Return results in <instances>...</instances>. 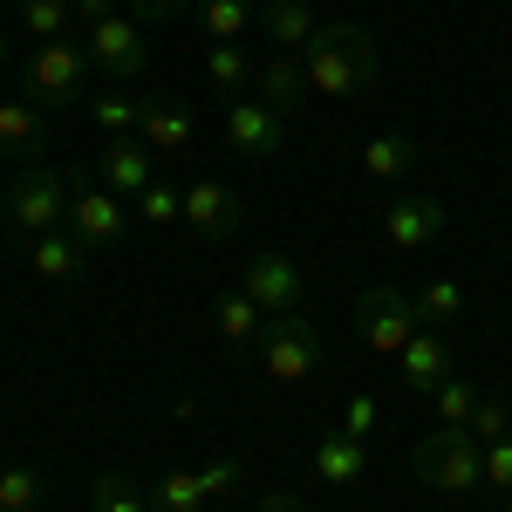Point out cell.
Masks as SVG:
<instances>
[{
	"label": "cell",
	"instance_id": "obj_22",
	"mask_svg": "<svg viewBox=\"0 0 512 512\" xmlns=\"http://www.w3.org/2000/svg\"><path fill=\"white\" fill-rule=\"evenodd\" d=\"M362 171H369V178H383V185H396V178H410V171H417V144H410L403 130H383V137H369V144H362Z\"/></svg>",
	"mask_w": 512,
	"mask_h": 512
},
{
	"label": "cell",
	"instance_id": "obj_38",
	"mask_svg": "<svg viewBox=\"0 0 512 512\" xmlns=\"http://www.w3.org/2000/svg\"><path fill=\"white\" fill-rule=\"evenodd\" d=\"M69 7H76V28H96V21L123 14V0H69Z\"/></svg>",
	"mask_w": 512,
	"mask_h": 512
},
{
	"label": "cell",
	"instance_id": "obj_33",
	"mask_svg": "<svg viewBox=\"0 0 512 512\" xmlns=\"http://www.w3.org/2000/svg\"><path fill=\"white\" fill-rule=\"evenodd\" d=\"M465 431H472L478 444H499V437L512 431V410L499 403V396H478V410H472V424H465Z\"/></svg>",
	"mask_w": 512,
	"mask_h": 512
},
{
	"label": "cell",
	"instance_id": "obj_6",
	"mask_svg": "<svg viewBox=\"0 0 512 512\" xmlns=\"http://www.w3.org/2000/svg\"><path fill=\"white\" fill-rule=\"evenodd\" d=\"M417 328H424V321H417V301H410L403 287H369V294L355 301V335H362V349L383 355V362H396Z\"/></svg>",
	"mask_w": 512,
	"mask_h": 512
},
{
	"label": "cell",
	"instance_id": "obj_3",
	"mask_svg": "<svg viewBox=\"0 0 512 512\" xmlns=\"http://www.w3.org/2000/svg\"><path fill=\"white\" fill-rule=\"evenodd\" d=\"M410 465H417V478H424L431 492H444V499L485 492V444H478L465 424H437V431L410 451Z\"/></svg>",
	"mask_w": 512,
	"mask_h": 512
},
{
	"label": "cell",
	"instance_id": "obj_20",
	"mask_svg": "<svg viewBox=\"0 0 512 512\" xmlns=\"http://www.w3.org/2000/svg\"><path fill=\"white\" fill-rule=\"evenodd\" d=\"M28 267H35L41 280H76L82 267H89V246H82L69 226H62V233H41V239H28Z\"/></svg>",
	"mask_w": 512,
	"mask_h": 512
},
{
	"label": "cell",
	"instance_id": "obj_5",
	"mask_svg": "<svg viewBox=\"0 0 512 512\" xmlns=\"http://www.w3.org/2000/svg\"><path fill=\"white\" fill-rule=\"evenodd\" d=\"M260 369H267L274 383H301V376H315V369H321V328H315L308 308H301V315H267Z\"/></svg>",
	"mask_w": 512,
	"mask_h": 512
},
{
	"label": "cell",
	"instance_id": "obj_34",
	"mask_svg": "<svg viewBox=\"0 0 512 512\" xmlns=\"http://www.w3.org/2000/svg\"><path fill=\"white\" fill-rule=\"evenodd\" d=\"M485 492L512 499V431L499 437V444H485Z\"/></svg>",
	"mask_w": 512,
	"mask_h": 512
},
{
	"label": "cell",
	"instance_id": "obj_8",
	"mask_svg": "<svg viewBox=\"0 0 512 512\" xmlns=\"http://www.w3.org/2000/svg\"><path fill=\"white\" fill-rule=\"evenodd\" d=\"M239 287H246L267 315H301V308H308V274H301L287 253H253V260L239 267Z\"/></svg>",
	"mask_w": 512,
	"mask_h": 512
},
{
	"label": "cell",
	"instance_id": "obj_17",
	"mask_svg": "<svg viewBox=\"0 0 512 512\" xmlns=\"http://www.w3.org/2000/svg\"><path fill=\"white\" fill-rule=\"evenodd\" d=\"M260 35L274 41L280 55H301V48L321 35V21H315L308 0H260Z\"/></svg>",
	"mask_w": 512,
	"mask_h": 512
},
{
	"label": "cell",
	"instance_id": "obj_13",
	"mask_svg": "<svg viewBox=\"0 0 512 512\" xmlns=\"http://www.w3.org/2000/svg\"><path fill=\"white\" fill-rule=\"evenodd\" d=\"M444 226H451V212H444V198H396L390 212H383V233H390V246H403V253H424V246H437L444 239Z\"/></svg>",
	"mask_w": 512,
	"mask_h": 512
},
{
	"label": "cell",
	"instance_id": "obj_30",
	"mask_svg": "<svg viewBox=\"0 0 512 512\" xmlns=\"http://www.w3.org/2000/svg\"><path fill=\"white\" fill-rule=\"evenodd\" d=\"M130 205H137V219H144V226H178V219H185V192H171L164 178H158V185H144Z\"/></svg>",
	"mask_w": 512,
	"mask_h": 512
},
{
	"label": "cell",
	"instance_id": "obj_40",
	"mask_svg": "<svg viewBox=\"0 0 512 512\" xmlns=\"http://www.w3.org/2000/svg\"><path fill=\"white\" fill-rule=\"evenodd\" d=\"M0 69H7V41H0Z\"/></svg>",
	"mask_w": 512,
	"mask_h": 512
},
{
	"label": "cell",
	"instance_id": "obj_4",
	"mask_svg": "<svg viewBox=\"0 0 512 512\" xmlns=\"http://www.w3.org/2000/svg\"><path fill=\"white\" fill-rule=\"evenodd\" d=\"M89 76H96V62L76 41H35V55L21 62V89L35 110H62V103L89 96Z\"/></svg>",
	"mask_w": 512,
	"mask_h": 512
},
{
	"label": "cell",
	"instance_id": "obj_39",
	"mask_svg": "<svg viewBox=\"0 0 512 512\" xmlns=\"http://www.w3.org/2000/svg\"><path fill=\"white\" fill-rule=\"evenodd\" d=\"M253 512H308V499H294L287 485H267V492H260V506H253Z\"/></svg>",
	"mask_w": 512,
	"mask_h": 512
},
{
	"label": "cell",
	"instance_id": "obj_31",
	"mask_svg": "<svg viewBox=\"0 0 512 512\" xmlns=\"http://www.w3.org/2000/svg\"><path fill=\"white\" fill-rule=\"evenodd\" d=\"M35 506H41V472L7 465V472H0V512H35Z\"/></svg>",
	"mask_w": 512,
	"mask_h": 512
},
{
	"label": "cell",
	"instance_id": "obj_10",
	"mask_svg": "<svg viewBox=\"0 0 512 512\" xmlns=\"http://www.w3.org/2000/svg\"><path fill=\"white\" fill-rule=\"evenodd\" d=\"M226 144H233L239 158H280L287 151V117H280L267 96H239L233 110H226Z\"/></svg>",
	"mask_w": 512,
	"mask_h": 512
},
{
	"label": "cell",
	"instance_id": "obj_21",
	"mask_svg": "<svg viewBox=\"0 0 512 512\" xmlns=\"http://www.w3.org/2000/svg\"><path fill=\"white\" fill-rule=\"evenodd\" d=\"M260 96H267L287 123L301 117V110L315 103V96H308V76H301V55H274V62L260 69Z\"/></svg>",
	"mask_w": 512,
	"mask_h": 512
},
{
	"label": "cell",
	"instance_id": "obj_14",
	"mask_svg": "<svg viewBox=\"0 0 512 512\" xmlns=\"http://www.w3.org/2000/svg\"><path fill=\"white\" fill-rule=\"evenodd\" d=\"M403 390H437L451 369H458V355H451V335L444 328H417L410 342H403Z\"/></svg>",
	"mask_w": 512,
	"mask_h": 512
},
{
	"label": "cell",
	"instance_id": "obj_9",
	"mask_svg": "<svg viewBox=\"0 0 512 512\" xmlns=\"http://www.w3.org/2000/svg\"><path fill=\"white\" fill-rule=\"evenodd\" d=\"M239 219H246V205H239V192L226 178H192V185H185V226H192L205 246L239 239Z\"/></svg>",
	"mask_w": 512,
	"mask_h": 512
},
{
	"label": "cell",
	"instance_id": "obj_35",
	"mask_svg": "<svg viewBox=\"0 0 512 512\" xmlns=\"http://www.w3.org/2000/svg\"><path fill=\"white\" fill-rule=\"evenodd\" d=\"M239 478H246V472H239V458H212V465L198 472V485H205V499H226Z\"/></svg>",
	"mask_w": 512,
	"mask_h": 512
},
{
	"label": "cell",
	"instance_id": "obj_27",
	"mask_svg": "<svg viewBox=\"0 0 512 512\" xmlns=\"http://www.w3.org/2000/svg\"><path fill=\"white\" fill-rule=\"evenodd\" d=\"M89 512H151V499L117 472H96L89 478Z\"/></svg>",
	"mask_w": 512,
	"mask_h": 512
},
{
	"label": "cell",
	"instance_id": "obj_11",
	"mask_svg": "<svg viewBox=\"0 0 512 512\" xmlns=\"http://www.w3.org/2000/svg\"><path fill=\"white\" fill-rule=\"evenodd\" d=\"M123 205L130 198H117L110 185H89V178H76V192H69V233L82 239V246H117L123 239Z\"/></svg>",
	"mask_w": 512,
	"mask_h": 512
},
{
	"label": "cell",
	"instance_id": "obj_25",
	"mask_svg": "<svg viewBox=\"0 0 512 512\" xmlns=\"http://www.w3.org/2000/svg\"><path fill=\"white\" fill-rule=\"evenodd\" d=\"M260 21V0H198V28L205 41H239Z\"/></svg>",
	"mask_w": 512,
	"mask_h": 512
},
{
	"label": "cell",
	"instance_id": "obj_1",
	"mask_svg": "<svg viewBox=\"0 0 512 512\" xmlns=\"http://www.w3.org/2000/svg\"><path fill=\"white\" fill-rule=\"evenodd\" d=\"M308 96H355L376 82V41L362 21H321V35L301 48Z\"/></svg>",
	"mask_w": 512,
	"mask_h": 512
},
{
	"label": "cell",
	"instance_id": "obj_24",
	"mask_svg": "<svg viewBox=\"0 0 512 512\" xmlns=\"http://www.w3.org/2000/svg\"><path fill=\"white\" fill-rule=\"evenodd\" d=\"M144 103H151V96H130V89H117V82H110L103 96H89V117H96V130H103V137H130V130L144 123Z\"/></svg>",
	"mask_w": 512,
	"mask_h": 512
},
{
	"label": "cell",
	"instance_id": "obj_28",
	"mask_svg": "<svg viewBox=\"0 0 512 512\" xmlns=\"http://www.w3.org/2000/svg\"><path fill=\"white\" fill-rule=\"evenodd\" d=\"M458 315H465V287H458V280H431V287L417 294V321H424V328H451Z\"/></svg>",
	"mask_w": 512,
	"mask_h": 512
},
{
	"label": "cell",
	"instance_id": "obj_26",
	"mask_svg": "<svg viewBox=\"0 0 512 512\" xmlns=\"http://www.w3.org/2000/svg\"><path fill=\"white\" fill-rule=\"evenodd\" d=\"M21 28H28V41H69L76 35V7L69 0H21Z\"/></svg>",
	"mask_w": 512,
	"mask_h": 512
},
{
	"label": "cell",
	"instance_id": "obj_23",
	"mask_svg": "<svg viewBox=\"0 0 512 512\" xmlns=\"http://www.w3.org/2000/svg\"><path fill=\"white\" fill-rule=\"evenodd\" d=\"M205 82H212L219 96H239L246 82H260V69L246 62L239 41H205Z\"/></svg>",
	"mask_w": 512,
	"mask_h": 512
},
{
	"label": "cell",
	"instance_id": "obj_15",
	"mask_svg": "<svg viewBox=\"0 0 512 512\" xmlns=\"http://www.w3.org/2000/svg\"><path fill=\"white\" fill-rule=\"evenodd\" d=\"M315 478L321 485H362L369 478V451H362V437H349L342 424H328L315 437Z\"/></svg>",
	"mask_w": 512,
	"mask_h": 512
},
{
	"label": "cell",
	"instance_id": "obj_7",
	"mask_svg": "<svg viewBox=\"0 0 512 512\" xmlns=\"http://www.w3.org/2000/svg\"><path fill=\"white\" fill-rule=\"evenodd\" d=\"M82 48H89L96 76H110L117 89H130V82L144 76V62H151V41H144V21H130V7H123V14H110V21H96Z\"/></svg>",
	"mask_w": 512,
	"mask_h": 512
},
{
	"label": "cell",
	"instance_id": "obj_29",
	"mask_svg": "<svg viewBox=\"0 0 512 512\" xmlns=\"http://www.w3.org/2000/svg\"><path fill=\"white\" fill-rule=\"evenodd\" d=\"M151 512H205V485L198 472H164L151 492Z\"/></svg>",
	"mask_w": 512,
	"mask_h": 512
},
{
	"label": "cell",
	"instance_id": "obj_19",
	"mask_svg": "<svg viewBox=\"0 0 512 512\" xmlns=\"http://www.w3.org/2000/svg\"><path fill=\"white\" fill-rule=\"evenodd\" d=\"M48 151V123H41L35 103H0V158L14 164H41Z\"/></svg>",
	"mask_w": 512,
	"mask_h": 512
},
{
	"label": "cell",
	"instance_id": "obj_37",
	"mask_svg": "<svg viewBox=\"0 0 512 512\" xmlns=\"http://www.w3.org/2000/svg\"><path fill=\"white\" fill-rule=\"evenodd\" d=\"M376 417H383V410H376V396L362 390V396H349V417H342V431L369 444V431H376Z\"/></svg>",
	"mask_w": 512,
	"mask_h": 512
},
{
	"label": "cell",
	"instance_id": "obj_36",
	"mask_svg": "<svg viewBox=\"0 0 512 512\" xmlns=\"http://www.w3.org/2000/svg\"><path fill=\"white\" fill-rule=\"evenodd\" d=\"M185 7H192V0H130V21L164 28V21H185Z\"/></svg>",
	"mask_w": 512,
	"mask_h": 512
},
{
	"label": "cell",
	"instance_id": "obj_16",
	"mask_svg": "<svg viewBox=\"0 0 512 512\" xmlns=\"http://www.w3.org/2000/svg\"><path fill=\"white\" fill-rule=\"evenodd\" d=\"M137 130H144V144H151L158 158H185V151H192V137H198L192 110H185V103H171V96H151Z\"/></svg>",
	"mask_w": 512,
	"mask_h": 512
},
{
	"label": "cell",
	"instance_id": "obj_12",
	"mask_svg": "<svg viewBox=\"0 0 512 512\" xmlns=\"http://www.w3.org/2000/svg\"><path fill=\"white\" fill-rule=\"evenodd\" d=\"M96 185H110L117 198H137L144 185H158V151L144 137H103L96 151Z\"/></svg>",
	"mask_w": 512,
	"mask_h": 512
},
{
	"label": "cell",
	"instance_id": "obj_32",
	"mask_svg": "<svg viewBox=\"0 0 512 512\" xmlns=\"http://www.w3.org/2000/svg\"><path fill=\"white\" fill-rule=\"evenodd\" d=\"M431 396H437V417H444V424H472V410H478V390H472V383L444 376Z\"/></svg>",
	"mask_w": 512,
	"mask_h": 512
},
{
	"label": "cell",
	"instance_id": "obj_2",
	"mask_svg": "<svg viewBox=\"0 0 512 512\" xmlns=\"http://www.w3.org/2000/svg\"><path fill=\"white\" fill-rule=\"evenodd\" d=\"M69 178L62 171H48V164H21L14 171V185L0 192V226L21 239H41V233H62L69 226Z\"/></svg>",
	"mask_w": 512,
	"mask_h": 512
},
{
	"label": "cell",
	"instance_id": "obj_18",
	"mask_svg": "<svg viewBox=\"0 0 512 512\" xmlns=\"http://www.w3.org/2000/svg\"><path fill=\"white\" fill-rule=\"evenodd\" d=\"M212 328H219L233 349H260V335H267V308H260L246 287H226V294L212 301Z\"/></svg>",
	"mask_w": 512,
	"mask_h": 512
}]
</instances>
